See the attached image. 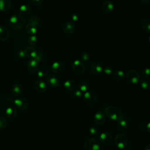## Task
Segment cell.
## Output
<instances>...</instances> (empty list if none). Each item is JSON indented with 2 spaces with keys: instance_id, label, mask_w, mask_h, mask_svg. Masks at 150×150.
Instances as JSON below:
<instances>
[{
  "instance_id": "6da1fadb",
  "label": "cell",
  "mask_w": 150,
  "mask_h": 150,
  "mask_svg": "<svg viewBox=\"0 0 150 150\" xmlns=\"http://www.w3.org/2000/svg\"><path fill=\"white\" fill-rule=\"evenodd\" d=\"M25 23V20L23 16L21 15H14L10 17L9 19V25L10 27L14 30L22 29Z\"/></svg>"
},
{
  "instance_id": "7a4b0ae2",
  "label": "cell",
  "mask_w": 150,
  "mask_h": 150,
  "mask_svg": "<svg viewBox=\"0 0 150 150\" xmlns=\"http://www.w3.org/2000/svg\"><path fill=\"white\" fill-rule=\"evenodd\" d=\"M105 113L110 119L115 121H118L122 116L120 110L113 105L107 107L105 109Z\"/></svg>"
},
{
  "instance_id": "3957f363",
  "label": "cell",
  "mask_w": 150,
  "mask_h": 150,
  "mask_svg": "<svg viewBox=\"0 0 150 150\" xmlns=\"http://www.w3.org/2000/svg\"><path fill=\"white\" fill-rule=\"evenodd\" d=\"M83 148L84 150H100V141L95 138H90L84 142Z\"/></svg>"
},
{
  "instance_id": "277c9868",
  "label": "cell",
  "mask_w": 150,
  "mask_h": 150,
  "mask_svg": "<svg viewBox=\"0 0 150 150\" xmlns=\"http://www.w3.org/2000/svg\"><path fill=\"white\" fill-rule=\"evenodd\" d=\"M125 77L128 81L131 84L138 83L141 79V74L137 70L134 69L128 70L126 73Z\"/></svg>"
},
{
  "instance_id": "5b68a950",
  "label": "cell",
  "mask_w": 150,
  "mask_h": 150,
  "mask_svg": "<svg viewBox=\"0 0 150 150\" xmlns=\"http://www.w3.org/2000/svg\"><path fill=\"white\" fill-rule=\"evenodd\" d=\"M114 143L118 148L123 149L128 145V139L126 135L120 133L116 135L114 139Z\"/></svg>"
},
{
  "instance_id": "8992f818",
  "label": "cell",
  "mask_w": 150,
  "mask_h": 150,
  "mask_svg": "<svg viewBox=\"0 0 150 150\" xmlns=\"http://www.w3.org/2000/svg\"><path fill=\"white\" fill-rule=\"evenodd\" d=\"M86 70L85 64L79 60H75L72 64V70L77 75H82Z\"/></svg>"
},
{
  "instance_id": "52a82bcc",
  "label": "cell",
  "mask_w": 150,
  "mask_h": 150,
  "mask_svg": "<svg viewBox=\"0 0 150 150\" xmlns=\"http://www.w3.org/2000/svg\"><path fill=\"white\" fill-rule=\"evenodd\" d=\"M84 102L88 105H93L97 100V96L95 92L93 91H87L83 96Z\"/></svg>"
},
{
  "instance_id": "ba28073f",
  "label": "cell",
  "mask_w": 150,
  "mask_h": 150,
  "mask_svg": "<svg viewBox=\"0 0 150 150\" xmlns=\"http://www.w3.org/2000/svg\"><path fill=\"white\" fill-rule=\"evenodd\" d=\"M14 106L21 110H26L29 105L28 100L24 97H18L13 100Z\"/></svg>"
},
{
  "instance_id": "9c48e42d",
  "label": "cell",
  "mask_w": 150,
  "mask_h": 150,
  "mask_svg": "<svg viewBox=\"0 0 150 150\" xmlns=\"http://www.w3.org/2000/svg\"><path fill=\"white\" fill-rule=\"evenodd\" d=\"M46 82L49 87L52 88H56L59 86L60 80L57 76L54 74H50L46 77Z\"/></svg>"
},
{
  "instance_id": "30bf717a",
  "label": "cell",
  "mask_w": 150,
  "mask_h": 150,
  "mask_svg": "<svg viewBox=\"0 0 150 150\" xmlns=\"http://www.w3.org/2000/svg\"><path fill=\"white\" fill-rule=\"evenodd\" d=\"M50 69L52 72H53L54 73L61 74L64 70L65 66L62 62L57 61L52 63L50 66Z\"/></svg>"
},
{
  "instance_id": "8fae6325",
  "label": "cell",
  "mask_w": 150,
  "mask_h": 150,
  "mask_svg": "<svg viewBox=\"0 0 150 150\" xmlns=\"http://www.w3.org/2000/svg\"><path fill=\"white\" fill-rule=\"evenodd\" d=\"M62 30L66 35H71L75 30V25L72 21H67L63 24Z\"/></svg>"
},
{
  "instance_id": "7c38bea8",
  "label": "cell",
  "mask_w": 150,
  "mask_h": 150,
  "mask_svg": "<svg viewBox=\"0 0 150 150\" xmlns=\"http://www.w3.org/2000/svg\"><path fill=\"white\" fill-rule=\"evenodd\" d=\"M34 87L36 91L39 93L46 92L47 89V83L42 80H37L34 83Z\"/></svg>"
},
{
  "instance_id": "4fadbf2b",
  "label": "cell",
  "mask_w": 150,
  "mask_h": 150,
  "mask_svg": "<svg viewBox=\"0 0 150 150\" xmlns=\"http://www.w3.org/2000/svg\"><path fill=\"white\" fill-rule=\"evenodd\" d=\"M105 115L101 111H97L94 116V121L97 126H102L105 122Z\"/></svg>"
},
{
  "instance_id": "5bb4252c",
  "label": "cell",
  "mask_w": 150,
  "mask_h": 150,
  "mask_svg": "<svg viewBox=\"0 0 150 150\" xmlns=\"http://www.w3.org/2000/svg\"><path fill=\"white\" fill-rule=\"evenodd\" d=\"M23 86L20 83L14 84L11 89V92L14 97H19L23 93Z\"/></svg>"
},
{
  "instance_id": "9a60e30c",
  "label": "cell",
  "mask_w": 150,
  "mask_h": 150,
  "mask_svg": "<svg viewBox=\"0 0 150 150\" xmlns=\"http://www.w3.org/2000/svg\"><path fill=\"white\" fill-rule=\"evenodd\" d=\"M26 67L30 72L35 73L39 69V63L35 59H30L27 63Z\"/></svg>"
},
{
  "instance_id": "2e32d148",
  "label": "cell",
  "mask_w": 150,
  "mask_h": 150,
  "mask_svg": "<svg viewBox=\"0 0 150 150\" xmlns=\"http://www.w3.org/2000/svg\"><path fill=\"white\" fill-rule=\"evenodd\" d=\"M10 36V32L8 29L3 25H0V41L5 42L8 40Z\"/></svg>"
},
{
  "instance_id": "e0dca14e",
  "label": "cell",
  "mask_w": 150,
  "mask_h": 150,
  "mask_svg": "<svg viewBox=\"0 0 150 150\" xmlns=\"http://www.w3.org/2000/svg\"><path fill=\"white\" fill-rule=\"evenodd\" d=\"M90 70L91 71L96 75H98L101 74L103 71V68L102 67L101 65L98 62H93L90 65Z\"/></svg>"
},
{
  "instance_id": "ac0fdd59",
  "label": "cell",
  "mask_w": 150,
  "mask_h": 150,
  "mask_svg": "<svg viewBox=\"0 0 150 150\" xmlns=\"http://www.w3.org/2000/svg\"><path fill=\"white\" fill-rule=\"evenodd\" d=\"M114 6L113 3L109 0L104 1L101 4V9L104 12L110 13L114 9Z\"/></svg>"
},
{
  "instance_id": "d6986e66",
  "label": "cell",
  "mask_w": 150,
  "mask_h": 150,
  "mask_svg": "<svg viewBox=\"0 0 150 150\" xmlns=\"http://www.w3.org/2000/svg\"><path fill=\"white\" fill-rule=\"evenodd\" d=\"M100 141L103 144L108 145L112 141V135L109 132H103L100 135Z\"/></svg>"
},
{
  "instance_id": "ffe728a7",
  "label": "cell",
  "mask_w": 150,
  "mask_h": 150,
  "mask_svg": "<svg viewBox=\"0 0 150 150\" xmlns=\"http://www.w3.org/2000/svg\"><path fill=\"white\" fill-rule=\"evenodd\" d=\"M5 114L8 118L9 119H14L18 115V111L15 107L9 106L5 110Z\"/></svg>"
},
{
  "instance_id": "44dd1931",
  "label": "cell",
  "mask_w": 150,
  "mask_h": 150,
  "mask_svg": "<svg viewBox=\"0 0 150 150\" xmlns=\"http://www.w3.org/2000/svg\"><path fill=\"white\" fill-rule=\"evenodd\" d=\"M118 122V127L120 130L122 131H125L127 130L128 127V122L127 118L122 115V117L117 121Z\"/></svg>"
},
{
  "instance_id": "7402d4cb",
  "label": "cell",
  "mask_w": 150,
  "mask_h": 150,
  "mask_svg": "<svg viewBox=\"0 0 150 150\" xmlns=\"http://www.w3.org/2000/svg\"><path fill=\"white\" fill-rule=\"evenodd\" d=\"M31 8L29 5L26 4H23L20 6L19 8V12L21 16H29L31 13Z\"/></svg>"
},
{
  "instance_id": "603a6c76",
  "label": "cell",
  "mask_w": 150,
  "mask_h": 150,
  "mask_svg": "<svg viewBox=\"0 0 150 150\" xmlns=\"http://www.w3.org/2000/svg\"><path fill=\"white\" fill-rule=\"evenodd\" d=\"M37 51L38 50L32 46L26 47L24 50L26 56L28 57L30 59H34L35 58L37 54Z\"/></svg>"
},
{
  "instance_id": "cb8c5ba5",
  "label": "cell",
  "mask_w": 150,
  "mask_h": 150,
  "mask_svg": "<svg viewBox=\"0 0 150 150\" xmlns=\"http://www.w3.org/2000/svg\"><path fill=\"white\" fill-rule=\"evenodd\" d=\"M12 2L10 0H0V11H8L11 7Z\"/></svg>"
},
{
  "instance_id": "d4e9b609",
  "label": "cell",
  "mask_w": 150,
  "mask_h": 150,
  "mask_svg": "<svg viewBox=\"0 0 150 150\" xmlns=\"http://www.w3.org/2000/svg\"><path fill=\"white\" fill-rule=\"evenodd\" d=\"M25 30L26 32V33L28 34L29 36L36 35L38 32V28L32 24L29 23L25 26Z\"/></svg>"
},
{
  "instance_id": "484cf974",
  "label": "cell",
  "mask_w": 150,
  "mask_h": 150,
  "mask_svg": "<svg viewBox=\"0 0 150 150\" xmlns=\"http://www.w3.org/2000/svg\"><path fill=\"white\" fill-rule=\"evenodd\" d=\"M64 88L69 91H73L76 87V83L74 80H67L64 83Z\"/></svg>"
},
{
  "instance_id": "4316f807",
  "label": "cell",
  "mask_w": 150,
  "mask_h": 150,
  "mask_svg": "<svg viewBox=\"0 0 150 150\" xmlns=\"http://www.w3.org/2000/svg\"><path fill=\"white\" fill-rule=\"evenodd\" d=\"M140 85L141 88L145 90H150V79L148 77H144L141 80Z\"/></svg>"
},
{
  "instance_id": "83f0119b",
  "label": "cell",
  "mask_w": 150,
  "mask_h": 150,
  "mask_svg": "<svg viewBox=\"0 0 150 150\" xmlns=\"http://www.w3.org/2000/svg\"><path fill=\"white\" fill-rule=\"evenodd\" d=\"M90 87V83L88 81L86 80H83L80 81V82L79 84V90L82 92H86L88 91V88Z\"/></svg>"
},
{
  "instance_id": "f1b7e54d",
  "label": "cell",
  "mask_w": 150,
  "mask_h": 150,
  "mask_svg": "<svg viewBox=\"0 0 150 150\" xmlns=\"http://www.w3.org/2000/svg\"><path fill=\"white\" fill-rule=\"evenodd\" d=\"M142 28L145 33H150V18H146L142 21Z\"/></svg>"
},
{
  "instance_id": "f546056e",
  "label": "cell",
  "mask_w": 150,
  "mask_h": 150,
  "mask_svg": "<svg viewBox=\"0 0 150 150\" xmlns=\"http://www.w3.org/2000/svg\"><path fill=\"white\" fill-rule=\"evenodd\" d=\"M37 76L39 78H44L47 76L49 73V68L48 67H42L38 69L37 71Z\"/></svg>"
},
{
  "instance_id": "4dcf8cb0",
  "label": "cell",
  "mask_w": 150,
  "mask_h": 150,
  "mask_svg": "<svg viewBox=\"0 0 150 150\" xmlns=\"http://www.w3.org/2000/svg\"><path fill=\"white\" fill-rule=\"evenodd\" d=\"M115 79L118 81H122L125 78L124 72L121 70H118L115 71L114 74Z\"/></svg>"
},
{
  "instance_id": "1f68e13d",
  "label": "cell",
  "mask_w": 150,
  "mask_h": 150,
  "mask_svg": "<svg viewBox=\"0 0 150 150\" xmlns=\"http://www.w3.org/2000/svg\"><path fill=\"white\" fill-rule=\"evenodd\" d=\"M38 38L36 35H30L27 39L28 43L30 46H35L38 43Z\"/></svg>"
},
{
  "instance_id": "d6a6232c",
  "label": "cell",
  "mask_w": 150,
  "mask_h": 150,
  "mask_svg": "<svg viewBox=\"0 0 150 150\" xmlns=\"http://www.w3.org/2000/svg\"><path fill=\"white\" fill-rule=\"evenodd\" d=\"M44 57H45V52H44V51L43 50H38L37 51L36 56V57L34 59L36 60V61H38L39 63L44 59Z\"/></svg>"
},
{
  "instance_id": "836d02e7",
  "label": "cell",
  "mask_w": 150,
  "mask_h": 150,
  "mask_svg": "<svg viewBox=\"0 0 150 150\" xmlns=\"http://www.w3.org/2000/svg\"><path fill=\"white\" fill-rule=\"evenodd\" d=\"M8 125L7 119L3 115H0V129H2L5 128Z\"/></svg>"
},
{
  "instance_id": "e575fe53",
  "label": "cell",
  "mask_w": 150,
  "mask_h": 150,
  "mask_svg": "<svg viewBox=\"0 0 150 150\" xmlns=\"http://www.w3.org/2000/svg\"><path fill=\"white\" fill-rule=\"evenodd\" d=\"M29 21H30L29 22L30 24H32L37 28L40 25V21L37 17L33 16H31Z\"/></svg>"
},
{
  "instance_id": "d590c367",
  "label": "cell",
  "mask_w": 150,
  "mask_h": 150,
  "mask_svg": "<svg viewBox=\"0 0 150 150\" xmlns=\"http://www.w3.org/2000/svg\"><path fill=\"white\" fill-rule=\"evenodd\" d=\"M141 75L144 76V77H150V68L149 67H144L141 70Z\"/></svg>"
},
{
  "instance_id": "8d00e7d4",
  "label": "cell",
  "mask_w": 150,
  "mask_h": 150,
  "mask_svg": "<svg viewBox=\"0 0 150 150\" xmlns=\"http://www.w3.org/2000/svg\"><path fill=\"white\" fill-rule=\"evenodd\" d=\"M83 92L81 91L80 90H74L73 92V97L75 99H80L83 97Z\"/></svg>"
},
{
  "instance_id": "74e56055",
  "label": "cell",
  "mask_w": 150,
  "mask_h": 150,
  "mask_svg": "<svg viewBox=\"0 0 150 150\" xmlns=\"http://www.w3.org/2000/svg\"><path fill=\"white\" fill-rule=\"evenodd\" d=\"M89 132L91 135H97L98 133V129L97 127H94V126H92L89 128Z\"/></svg>"
},
{
  "instance_id": "f35d334b",
  "label": "cell",
  "mask_w": 150,
  "mask_h": 150,
  "mask_svg": "<svg viewBox=\"0 0 150 150\" xmlns=\"http://www.w3.org/2000/svg\"><path fill=\"white\" fill-rule=\"evenodd\" d=\"M81 59L84 61V62H87L88 60H89L90 58V55L87 52H84L83 53H82L80 56Z\"/></svg>"
},
{
  "instance_id": "ab89813d",
  "label": "cell",
  "mask_w": 150,
  "mask_h": 150,
  "mask_svg": "<svg viewBox=\"0 0 150 150\" xmlns=\"http://www.w3.org/2000/svg\"><path fill=\"white\" fill-rule=\"evenodd\" d=\"M103 71L106 74H110L112 71V69L111 67H110L109 66H106L103 68Z\"/></svg>"
},
{
  "instance_id": "60d3db41",
  "label": "cell",
  "mask_w": 150,
  "mask_h": 150,
  "mask_svg": "<svg viewBox=\"0 0 150 150\" xmlns=\"http://www.w3.org/2000/svg\"><path fill=\"white\" fill-rule=\"evenodd\" d=\"M32 4L35 6H40L42 5L43 0H31Z\"/></svg>"
},
{
  "instance_id": "b9f144b4",
  "label": "cell",
  "mask_w": 150,
  "mask_h": 150,
  "mask_svg": "<svg viewBox=\"0 0 150 150\" xmlns=\"http://www.w3.org/2000/svg\"><path fill=\"white\" fill-rule=\"evenodd\" d=\"M18 54V56L20 59H23V58H25L26 57L24 50H19Z\"/></svg>"
},
{
  "instance_id": "7bdbcfd3",
  "label": "cell",
  "mask_w": 150,
  "mask_h": 150,
  "mask_svg": "<svg viewBox=\"0 0 150 150\" xmlns=\"http://www.w3.org/2000/svg\"><path fill=\"white\" fill-rule=\"evenodd\" d=\"M79 18V16H78V15L76 14V13H73L72 15H71V19L73 21H76Z\"/></svg>"
},
{
  "instance_id": "ee69618b",
  "label": "cell",
  "mask_w": 150,
  "mask_h": 150,
  "mask_svg": "<svg viewBox=\"0 0 150 150\" xmlns=\"http://www.w3.org/2000/svg\"><path fill=\"white\" fill-rule=\"evenodd\" d=\"M141 127H142L141 131H142V130H144V129H145L146 128V126L143 123H139L138 124V128L139 129Z\"/></svg>"
},
{
  "instance_id": "f6af8a7d",
  "label": "cell",
  "mask_w": 150,
  "mask_h": 150,
  "mask_svg": "<svg viewBox=\"0 0 150 150\" xmlns=\"http://www.w3.org/2000/svg\"><path fill=\"white\" fill-rule=\"evenodd\" d=\"M146 129L148 133L150 134V122H148L146 125Z\"/></svg>"
},
{
  "instance_id": "bcb514c9",
  "label": "cell",
  "mask_w": 150,
  "mask_h": 150,
  "mask_svg": "<svg viewBox=\"0 0 150 150\" xmlns=\"http://www.w3.org/2000/svg\"><path fill=\"white\" fill-rule=\"evenodd\" d=\"M144 150H150V144H148L145 146Z\"/></svg>"
},
{
  "instance_id": "7dc6e473",
  "label": "cell",
  "mask_w": 150,
  "mask_h": 150,
  "mask_svg": "<svg viewBox=\"0 0 150 150\" xmlns=\"http://www.w3.org/2000/svg\"><path fill=\"white\" fill-rule=\"evenodd\" d=\"M150 0H141V1L143 3H148L149 2Z\"/></svg>"
},
{
  "instance_id": "c3c4849f",
  "label": "cell",
  "mask_w": 150,
  "mask_h": 150,
  "mask_svg": "<svg viewBox=\"0 0 150 150\" xmlns=\"http://www.w3.org/2000/svg\"><path fill=\"white\" fill-rule=\"evenodd\" d=\"M148 42H149V43H150V36H149V38H148Z\"/></svg>"
},
{
  "instance_id": "681fc988",
  "label": "cell",
  "mask_w": 150,
  "mask_h": 150,
  "mask_svg": "<svg viewBox=\"0 0 150 150\" xmlns=\"http://www.w3.org/2000/svg\"><path fill=\"white\" fill-rule=\"evenodd\" d=\"M121 150H126V149H121Z\"/></svg>"
}]
</instances>
